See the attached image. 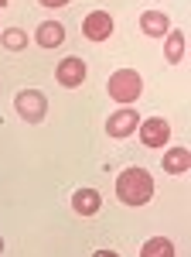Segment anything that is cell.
Returning <instances> with one entry per match:
<instances>
[{
  "instance_id": "30bf717a",
  "label": "cell",
  "mask_w": 191,
  "mask_h": 257,
  "mask_svg": "<svg viewBox=\"0 0 191 257\" xmlns=\"http://www.w3.org/2000/svg\"><path fill=\"white\" fill-rule=\"evenodd\" d=\"M34 41H38L41 48H58L65 41V24L62 21H41L38 28H34Z\"/></svg>"
},
{
  "instance_id": "3957f363",
  "label": "cell",
  "mask_w": 191,
  "mask_h": 257,
  "mask_svg": "<svg viewBox=\"0 0 191 257\" xmlns=\"http://www.w3.org/2000/svg\"><path fill=\"white\" fill-rule=\"evenodd\" d=\"M14 110H18V117L24 123H41L44 113H48V96H44V89H20L18 96H14Z\"/></svg>"
},
{
  "instance_id": "9c48e42d",
  "label": "cell",
  "mask_w": 191,
  "mask_h": 257,
  "mask_svg": "<svg viewBox=\"0 0 191 257\" xmlns=\"http://www.w3.org/2000/svg\"><path fill=\"white\" fill-rule=\"evenodd\" d=\"M160 165H164V172H168V175H188V168H191V151L184 148V144L168 148V151H164V158H160Z\"/></svg>"
},
{
  "instance_id": "2e32d148",
  "label": "cell",
  "mask_w": 191,
  "mask_h": 257,
  "mask_svg": "<svg viewBox=\"0 0 191 257\" xmlns=\"http://www.w3.org/2000/svg\"><path fill=\"white\" fill-rule=\"evenodd\" d=\"M92 257H120V254H116V250H96Z\"/></svg>"
},
{
  "instance_id": "8fae6325",
  "label": "cell",
  "mask_w": 191,
  "mask_h": 257,
  "mask_svg": "<svg viewBox=\"0 0 191 257\" xmlns=\"http://www.w3.org/2000/svg\"><path fill=\"white\" fill-rule=\"evenodd\" d=\"M140 31L147 35V38H164L168 31H171V21L164 11H144L140 14Z\"/></svg>"
},
{
  "instance_id": "277c9868",
  "label": "cell",
  "mask_w": 191,
  "mask_h": 257,
  "mask_svg": "<svg viewBox=\"0 0 191 257\" xmlns=\"http://www.w3.org/2000/svg\"><path fill=\"white\" fill-rule=\"evenodd\" d=\"M136 127H140V113L134 106H116L113 113L106 117V134L116 141H126L130 134H136Z\"/></svg>"
},
{
  "instance_id": "52a82bcc",
  "label": "cell",
  "mask_w": 191,
  "mask_h": 257,
  "mask_svg": "<svg viewBox=\"0 0 191 257\" xmlns=\"http://www.w3.org/2000/svg\"><path fill=\"white\" fill-rule=\"evenodd\" d=\"M136 134H140V144L144 148H164L171 141V123L164 117H147V120H140Z\"/></svg>"
},
{
  "instance_id": "e0dca14e",
  "label": "cell",
  "mask_w": 191,
  "mask_h": 257,
  "mask_svg": "<svg viewBox=\"0 0 191 257\" xmlns=\"http://www.w3.org/2000/svg\"><path fill=\"white\" fill-rule=\"evenodd\" d=\"M0 254H4V237H0Z\"/></svg>"
},
{
  "instance_id": "8992f818",
  "label": "cell",
  "mask_w": 191,
  "mask_h": 257,
  "mask_svg": "<svg viewBox=\"0 0 191 257\" xmlns=\"http://www.w3.org/2000/svg\"><path fill=\"white\" fill-rule=\"evenodd\" d=\"M113 28H116V21H113L110 11H89L82 18V38L86 41H106V38H113Z\"/></svg>"
},
{
  "instance_id": "5b68a950",
  "label": "cell",
  "mask_w": 191,
  "mask_h": 257,
  "mask_svg": "<svg viewBox=\"0 0 191 257\" xmlns=\"http://www.w3.org/2000/svg\"><path fill=\"white\" fill-rule=\"evenodd\" d=\"M86 76H89V65H86V59H78V55H68V59H62L55 65V82L65 86V89H78L86 82Z\"/></svg>"
},
{
  "instance_id": "5bb4252c",
  "label": "cell",
  "mask_w": 191,
  "mask_h": 257,
  "mask_svg": "<svg viewBox=\"0 0 191 257\" xmlns=\"http://www.w3.org/2000/svg\"><path fill=\"white\" fill-rule=\"evenodd\" d=\"M0 41H4V48H7V52H24V48H28V35H24L20 28H7Z\"/></svg>"
},
{
  "instance_id": "ba28073f",
  "label": "cell",
  "mask_w": 191,
  "mask_h": 257,
  "mask_svg": "<svg viewBox=\"0 0 191 257\" xmlns=\"http://www.w3.org/2000/svg\"><path fill=\"white\" fill-rule=\"evenodd\" d=\"M102 209V196H99V189H89V185H82L72 192V213L76 216H96Z\"/></svg>"
},
{
  "instance_id": "ac0fdd59",
  "label": "cell",
  "mask_w": 191,
  "mask_h": 257,
  "mask_svg": "<svg viewBox=\"0 0 191 257\" xmlns=\"http://www.w3.org/2000/svg\"><path fill=\"white\" fill-rule=\"evenodd\" d=\"M0 7H7V0H0Z\"/></svg>"
},
{
  "instance_id": "7a4b0ae2",
  "label": "cell",
  "mask_w": 191,
  "mask_h": 257,
  "mask_svg": "<svg viewBox=\"0 0 191 257\" xmlns=\"http://www.w3.org/2000/svg\"><path fill=\"white\" fill-rule=\"evenodd\" d=\"M106 93L120 103V106H134L136 99L144 96V79L136 69H116L113 76L106 79Z\"/></svg>"
},
{
  "instance_id": "6da1fadb",
  "label": "cell",
  "mask_w": 191,
  "mask_h": 257,
  "mask_svg": "<svg viewBox=\"0 0 191 257\" xmlns=\"http://www.w3.org/2000/svg\"><path fill=\"white\" fill-rule=\"evenodd\" d=\"M154 175L147 168H140V165H130V168H123L120 175H116V199L123 202V206H147L154 199Z\"/></svg>"
},
{
  "instance_id": "7c38bea8",
  "label": "cell",
  "mask_w": 191,
  "mask_h": 257,
  "mask_svg": "<svg viewBox=\"0 0 191 257\" xmlns=\"http://www.w3.org/2000/svg\"><path fill=\"white\" fill-rule=\"evenodd\" d=\"M184 52H188V35L184 31H168L164 35V59L171 62V65H181Z\"/></svg>"
},
{
  "instance_id": "9a60e30c",
  "label": "cell",
  "mask_w": 191,
  "mask_h": 257,
  "mask_svg": "<svg viewBox=\"0 0 191 257\" xmlns=\"http://www.w3.org/2000/svg\"><path fill=\"white\" fill-rule=\"evenodd\" d=\"M41 7H48V11H58V7H65V4H72V0H38Z\"/></svg>"
},
{
  "instance_id": "4fadbf2b",
  "label": "cell",
  "mask_w": 191,
  "mask_h": 257,
  "mask_svg": "<svg viewBox=\"0 0 191 257\" xmlns=\"http://www.w3.org/2000/svg\"><path fill=\"white\" fill-rule=\"evenodd\" d=\"M140 257H178V250L171 237H150L140 247Z\"/></svg>"
}]
</instances>
